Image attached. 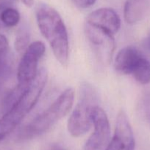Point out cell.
I'll list each match as a JSON object with an SVG mask.
<instances>
[{
	"label": "cell",
	"mask_w": 150,
	"mask_h": 150,
	"mask_svg": "<svg viewBox=\"0 0 150 150\" xmlns=\"http://www.w3.org/2000/svg\"><path fill=\"white\" fill-rule=\"evenodd\" d=\"M1 81H0V89H1Z\"/></svg>",
	"instance_id": "obj_21"
},
{
	"label": "cell",
	"mask_w": 150,
	"mask_h": 150,
	"mask_svg": "<svg viewBox=\"0 0 150 150\" xmlns=\"http://www.w3.org/2000/svg\"><path fill=\"white\" fill-rule=\"evenodd\" d=\"M149 10L146 0H126L124 8V16L129 24H135L146 17Z\"/></svg>",
	"instance_id": "obj_11"
},
{
	"label": "cell",
	"mask_w": 150,
	"mask_h": 150,
	"mask_svg": "<svg viewBox=\"0 0 150 150\" xmlns=\"http://www.w3.org/2000/svg\"><path fill=\"white\" fill-rule=\"evenodd\" d=\"M29 34L26 29H22L18 33L16 38L15 47L18 52H24L25 50L29 46Z\"/></svg>",
	"instance_id": "obj_16"
},
{
	"label": "cell",
	"mask_w": 150,
	"mask_h": 150,
	"mask_svg": "<svg viewBox=\"0 0 150 150\" xmlns=\"http://www.w3.org/2000/svg\"><path fill=\"white\" fill-rule=\"evenodd\" d=\"M0 19L6 26L13 27L16 26L20 21V14L17 10L13 7H6L1 13Z\"/></svg>",
	"instance_id": "obj_13"
},
{
	"label": "cell",
	"mask_w": 150,
	"mask_h": 150,
	"mask_svg": "<svg viewBox=\"0 0 150 150\" xmlns=\"http://www.w3.org/2000/svg\"><path fill=\"white\" fill-rule=\"evenodd\" d=\"M85 29L87 38L97 58L101 64H108L114 51L113 35L88 23H86Z\"/></svg>",
	"instance_id": "obj_7"
},
{
	"label": "cell",
	"mask_w": 150,
	"mask_h": 150,
	"mask_svg": "<svg viewBox=\"0 0 150 150\" xmlns=\"http://www.w3.org/2000/svg\"><path fill=\"white\" fill-rule=\"evenodd\" d=\"M45 53V45L41 41L32 42L24 52L17 70L18 85L26 87L38 74V62Z\"/></svg>",
	"instance_id": "obj_5"
},
{
	"label": "cell",
	"mask_w": 150,
	"mask_h": 150,
	"mask_svg": "<svg viewBox=\"0 0 150 150\" xmlns=\"http://www.w3.org/2000/svg\"><path fill=\"white\" fill-rule=\"evenodd\" d=\"M74 100V92L71 88H68L63 91L49 108L19 130L16 136L17 141L30 140L51 130V127L70 111Z\"/></svg>",
	"instance_id": "obj_3"
},
{
	"label": "cell",
	"mask_w": 150,
	"mask_h": 150,
	"mask_svg": "<svg viewBox=\"0 0 150 150\" xmlns=\"http://www.w3.org/2000/svg\"><path fill=\"white\" fill-rule=\"evenodd\" d=\"M133 132L126 113L121 111L117 116L114 134L107 150H135Z\"/></svg>",
	"instance_id": "obj_8"
},
{
	"label": "cell",
	"mask_w": 150,
	"mask_h": 150,
	"mask_svg": "<svg viewBox=\"0 0 150 150\" xmlns=\"http://www.w3.org/2000/svg\"><path fill=\"white\" fill-rule=\"evenodd\" d=\"M141 108L146 122L150 127V86L146 88L141 100Z\"/></svg>",
	"instance_id": "obj_14"
},
{
	"label": "cell",
	"mask_w": 150,
	"mask_h": 150,
	"mask_svg": "<svg viewBox=\"0 0 150 150\" xmlns=\"http://www.w3.org/2000/svg\"><path fill=\"white\" fill-rule=\"evenodd\" d=\"M50 150H66L63 146H60V145H55V146H52Z\"/></svg>",
	"instance_id": "obj_20"
},
{
	"label": "cell",
	"mask_w": 150,
	"mask_h": 150,
	"mask_svg": "<svg viewBox=\"0 0 150 150\" xmlns=\"http://www.w3.org/2000/svg\"><path fill=\"white\" fill-rule=\"evenodd\" d=\"M47 72L44 68L38 70L34 80L29 83L16 103L0 118V143L21 124L38 102L45 87Z\"/></svg>",
	"instance_id": "obj_1"
},
{
	"label": "cell",
	"mask_w": 150,
	"mask_h": 150,
	"mask_svg": "<svg viewBox=\"0 0 150 150\" xmlns=\"http://www.w3.org/2000/svg\"><path fill=\"white\" fill-rule=\"evenodd\" d=\"M143 56L141 51L135 47H124L116 55L114 64L115 69L121 74H132L134 68Z\"/></svg>",
	"instance_id": "obj_10"
},
{
	"label": "cell",
	"mask_w": 150,
	"mask_h": 150,
	"mask_svg": "<svg viewBox=\"0 0 150 150\" xmlns=\"http://www.w3.org/2000/svg\"><path fill=\"white\" fill-rule=\"evenodd\" d=\"M98 96L94 88L88 83H82L79 98L68 121V130L73 137L85 135L93 125L91 113L97 105Z\"/></svg>",
	"instance_id": "obj_4"
},
{
	"label": "cell",
	"mask_w": 150,
	"mask_h": 150,
	"mask_svg": "<svg viewBox=\"0 0 150 150\" xmlns=\"http://www.w3.org/2000/svg\"><path fill=\"white\" fill-rule=\"evenodd\" d=\"M36 18L41 34L51 47L56 59L66 65L69 60V44L67 30L59 13L47 4L38 6Z\"/></svg>",
	"instance_id": "obj_2"
},
{
	"label": "cell",
	"mask_w": 150,
	"mask_h": 150,
	"mask_svg": "<svg viewBox=\"0 0 150 150\" xmlns=\"http://www.w3.org/2000/svg\"><path fill=\"white\" fill-rule=\"evenodd\" d=\"M12 74V63L8 54L0 55V81L6 80Z\"/></svg>",
	"instance_id": "obj_15"
},
{
	"label": "cell",
	"mask_w": 150,
	"mask_h": 150,
	"mask_svg": "<svg viewBox=\"0 0 150 150\" xmlns=\"http://www.w3.org/2000/svg\"><path fill=\"white\" fill-rule=\"evenodd\" d=\"M86 23L99 28L112 35L119 32L121 20L119 15L111 8H100L90 13L87 17Z\"/></svg>",
	"instance_id": "obj_9"
},
{
	"label": "cell",
	"mask_w": 150,
	"mask_h": 150,
	"mask_svg": "<svg viewBox=\"0 0 150 150\" xmlns=\"http://www.w3.org/2000/svg\"><path fill=\"white\" fill-rule=\"evenodd\" d=\"M94 132L87 141L85 150H107L110 142V127L105 111L95 105L91 113Z\"/></svg>",
	"instance_id": "obj_6"
},
{
	"label": "cell",
	"mask_w": 150,
	"mask_h": 150,
	"mask_svg": "<svg viewBox=\"0 0 150 150\" xmlns=\"http://www.w3.org/2000/svg\"><path fill=\"white\" fill-rule=\"evenodd\" d=\"M72 1L78 7L85 9L91 7L96 0H72Z\"/></svg>",
	"instance_id": "obj_18"
},
{
	"label": "cell",
	"mask_w": 150,
	"mask_h": 150,
	"mask_svg": "<svg viewBox=\"0 0 150 150\" xmlns=\"http://www.w3.org/2000/svg\"><path fill=\"white\" fill-rule=\"evenodd\" d=\"M9 54V45L7 38L0 34V55Z\"/></svg>",
	"instance_id": "obj_17"
},
{
	"label": "cell",
	"mask_w": 150,
	"mask_h": 150,
	"mask_svg": "<svg viewBox=\"0 0 150 150\" xmlns=\"http://www.w3.org/2000/svg\"><path fill=\"white\" fill-rule=\"evenodd\" d=\"M21 1L28 7H31L34 4V0H21Z\"/></svg>",
	"instance_id": "obj_19"
},
{
	"label": "cell",
	"mask_w": 150,
	"mask_h": 150,
	"mask_svg": "<svg viewBox=\"0 0 150 150\" xmlns=\"http://www.w3.org/2000/svg\"><path fill=\"white\" fill-rule=\"evenodd\" d=\"M132 75L135 80L141 84L150 83V61L143 56L132 71Z\"/></svg>",
	"instance_id": "obj_12"
}]
</instances>
